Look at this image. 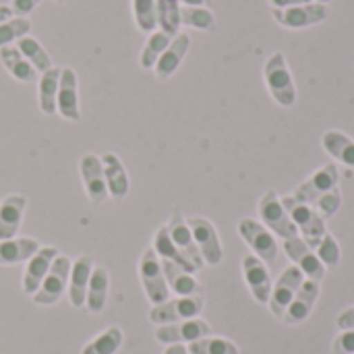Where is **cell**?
<instances>
[{"instance_id":"1","label":"cell","mask_w":354,"mask_h":354,"mask_svg":"<svg viewBox=\"0 0 354 354\" xmlns=\"http://www.w3.org/2000/svg\"><path fill=\"white\" fill-rule=\"evenodd\" d=\"M263 79L268 85L270 95L276 100V104L290 108L297 102V85L292 79V71L286 62V56L282 52H274L266 64H263Z\"/></svg>"},{"instance_id":"2","label":"cell","mask_w":354,"mask_h":354,"mask_svg":"<svg viewBox=\"0 0 354 354\" xmlns=\"http://www.w3.org/2000/svg\"><path fill=\"white\" fill-rule=\"evenodd\" d=\"M282 205L286 207L290 220L295 222L299 234H303V241L315 251L317 245L322 243L324 234L328 232L326 228V218L311 205L297 201L295 197H282Z\"/></svg>"},{"instance_id":"3","label":"cell","mask_w":354,"mask_h":354,"mask_svg":"<svg viewBox=\"0 0 354 354\" xmlns=\"http://www.w3.org/2000/svg\"><path fill=\"white\" fill-rule=\"evenodd\" d=\"M203 305H205L203 295L178 297V299H172V301L168 299V301H164L160 305H153V309L149 311V322L156 324V326H168V324L195 319L203 311Z\"/></svg>"},{"instance_id":"4","label":"cell","mask_w":354,"mask_h":354,"mask_svg":"<svg viewBox=\"0 0 354 354\" xmlns=\"http://www.w3.org/2000/svg\"><path fill=\"white\" fill-rule=\"evenodd\" d=\"M139 278H141L145 297L149 299L151 305H160V303L168 301L170 288L166 284V276H164V270H162V259L158 257L153 247L145 249L143 255H141Z\"/></svg>"},{"instance_id":"5","label":"cell","mask_w":354,"mask_h":354,"mask_svg":"<svg viewBox=\"0 0 354 354\" xmlns=\"http://www.w3.org/2000/svg\"><path fill=\"white\" fill-rule=\"evenodd\" d=\"M259 216L263 220V226L272 232V234H278L282 236V241H288V239H295L299 236V230L295 226V222L290 220L286 207L282 205V199L278 197L276 191H268L261 199H259Z\"/></svg>"},{"instance_id":"6","label":"cell","mask_w":354,"mask_h":354,"mask_svg":"<svg viewBox=\"0 0 354 354\" xmlns=\"http://www.w3.org/2000/svg\"><path fill=\"white\" fill-rule=\"evenodd\" d=\"M71 266L73 261L66 257V255H60L52 261V268L46 276V280L41 282L39 290L33 295V303L35 305H41V307H50V305H56L62 295L66 292L68 288V276H71Z\"/></svg>"},{"instance_id":"7","label":"cell","mask_w":354,"mask_h":354,"mask_svg":"<svg viewBox=\"0 0 354 354\" xmlns=\"http://www.w3.org/2000/svg\"><path fill=\"white\" fill-rule=\"evenodd\" d=\"M272 15L286 29H305V27H313V25L326 21L330 10H328V4L313 0L307 4H299V6L272 8Z\"/></svg>"},{"instance_id":"8","label":"cell","mask_w":354,"mask_h":354,"mask_svg":"<svg viewBox=\"0 0 354 354\" xmlns=\"http://www.w3.org/2000/svg\"><path fill=\"white\" fill-rule=\"evenodd\" d=\"M187 224H189V228L193 232L195 245H197L203 261L207 266H220L222 259H224V249H222V243H220L216 226L207 218H201V216L189 218Z\"/></svg>"},{"instance_id":"9","label":"cell","mask_w":354,"mask_h":354,"mask_svg":"<svg viewBox=\"0 0 354 354\" xmlns=\"http://www.w3.org/2000/svg\"><path fill=\"white\" fill-rule=\"evenodd\" d=\"M239 234L243 236V241L253 249L255 257H259L266 266L276 263L278 259V243L274 239V234L259 222L255 220H241L239 222Z\"/></svg>"},{"instance_id":"10","label":"cell","mask_w":354,"mask_h":354,"mask_svg":"<svg viewBox=\"0 0 354 354\" xmlns=\"http://www.w3.org/2000/svg\"><path fill=\"white\" fill-rule=\"evenodd\" d=\"M303 282H305V274L297 266H288L280 274L276 286H272V295H270V303H268L272 315H276L278 319L284 317L288 305L297 297V292H299V288H301Z\"/></svg>"},{"instance_id":"11","label":"cell","mask_w":354,"mask_h":354,"mask_svg":"<svg viewBox=\"0 0 354 354\" xmlns=\"http://www.w3.org/2000/svg\"><path fill=\"white\" fill-rule=\"evenodd\" d=\"M282 249L286 253V257L305 274L307 280H313V282H322L326 278V266L319 261L317 253L301 239V236H295V239H288L282 243Z\"/></svg>"},{"instance_id":"12","label":"cell","mask_w":354,"mask_h":354,"mask_svg":"<svg viewBox=\"0 0 354 354\" xmlns=\"http://www.w3.org/2000/svg\"><path fill=\"white\" fill-rule=\"evenodd\" d=\"M212 336V326L199 317L178 322V324H168V326H158L156 330V340L160 344H185V342H197L201 338Z\"/></svg>"},{"instance_id":"13","label":"cell","mask_w":354,"mask_h":354,"mask_svg":"<svg viewBox=\"0 0 354 354\" xmlns=\"http://www.w3.org/2000/svg\"><path fill=\"white\" fill-rule=\"evenodd\" d=\"M56 112L68 120H81V106H79V77L73 66H62L60 83H58V97H56Z\"/></svg>"},{"instance_id":"14","label":"cell","mask_w":354,"mask_h":354,"mask_svg":"<svg viewBox=\"0 0 354 354\" xmlns=\"http://www.w3.org/2000/svg\"><path fill=\"white\" fill-rule=\"evenodd\" d=\"M338 183H340L338 166H336V164H326L322 170H317L315 174H311V176L297 189V193H295L292 197H295L297 201L307 203V205L313 207L315 201H317L322 195H326V193L338 189Z\"/></svg>"},{"instance_id":"15","label":"cell","mask_w":354,"mask_h":354,"mask_svg":"<svg viewBox=\"0 0 354 354\" xmlns=\"http://www.w3.org/2000/svg\"><path fill=\"white\" fill-rule=\"evenodd\" d=\"M79 174L85 187V193L93 205H100L108 199V187L104 176L102 158L95 153H83L79 160Z\"/></svg>"},{"instance_id":"16","label":"cell","mask_w":354,"mask_h":354,"mask_svg":"<svg viewBox=\"0 0 354 354\" xmlns=\"http://www.w3.org/2000/svg\"><path fill=\"white\" fill-rule=\"evenodd\" d=\"M166 228H168V234H170L172 243L176 245V249H178V251L195 266V270L199 272V270L205 266V261H203V257H201V253H199V249H197V245H195V239H193V232H191L187 220L183 218V214H180L178 209L172 212V218H170V222L166 224Z\"/></svg>"},{"instance_id":"17","label":"cell","mask_w":354,"mask_h":354,"mask_svg":"<svg viewBox=\"0 0 354 354\" xmlns=\"http://www.w3.org/2000/svg\"><path fill=\"white\" fill-rule=\"evenodd\" d=\"M243 276L253 299L261 305H268L270 295H272V276L268 272V266L259 257L247 255L243 259Z\"/></svg>"},{"instance_id":"18","label":"cell","mask_w":354,"mask_h":354,"mask_svg":"<svg viewBox=\"0 0 354 354\" xmlns=\"http://www.w3.org/2000/svg\"><path fill=\"white\" fill-rule=\"evenodd\" d=\"M58 257V249L56 247H39V251L27 261V268H25V276H23V292L33 297L41 282L46 280L50 268H52V261Z\"/></svg>"},{"instance_id":"19","label":"cell","mask_w":354,"mask_h":354,"mask_svg":"<svg viewBox=\"0 0 354 354\" xmlns=\"http://www.w3.org/2000/svg\"><path fill=\"white\" fill-rule=\"evenodd\" d=\"M317 297H319V282H313V280H305L297 292V297L292 299V303L288 305L282 322L288 324V326H299L303 322L309 319L315 303H317Z\"/></svg>"},{"instance_id":"20","label":"cell","mask_w":354,"mask_h":354,"mask_svg":"<svg viewBox=\"0 0 354 354\" xmlns=\"http://www.w3.org/2000/svg\"><path fill=\"white\" fill-rule=\"evenodd\" d=\"M189 48H191V35L189 33H176L172 37V41L168 44V48L164 50V54L160 56V60L156 62V66H153L156 77L160 81L170 79L178 71V66L183 64Z\"/></svg>"},{"instance_id":"21","label":"cell","mask_w":354,"mask_h":354,"mask_svg":"<svg viewBox=\"0 0 354 354\" xmlns=\"http://www.w3.org/2000/svg\"><path fill=\"white\" fill-rule=\"evenodd\" d=\"M93 259L91 255H79L73 266H71V276H68V301L75 309H81L85 305V295H87V284L93 272Z\"/></svg>"},{"instance_id":"22","label":"cell","mask_w":354,"mask_h":354,"mask_svg":"<svg viewBox=\"0 0 354 354\" xmlns=\"http://www.w3.org/2000/svg\"><path fill=\"white\" fill-rule=\"evenodd\" d=\"M25 207H27L25 195L15 193V195H6L0 201V241L17 236L25 216Z\"/></svg>"},{"instance_id":"23","label":"cell","mask_w":354,"mask_h":354,"mask_svg":"<svg viewBox=\"0 0 354 354\" xmlns=\"http://www.w3.org/2000/svg\"><path fill=\"white\" fill-rule=\"evenodd\" d=\"M100 158H102V166H104L108 195L114 197V199H124L129 195L131 183H129V174H127V168H124L122 160L112 151H106Z\"/></svg>"},{"instance_id":"24","label":"cell","mask_w":354,"mask_h":354,"mask_svg":"<svg viewBox=\"0 0 354 354\" xmlns=\"http://www.w3.org/2000/svg\"><path fill=\"white\" fill-rule=\"evenodd\" d=\"M39 247L41 245L29 236H15V239L0 241V266L27 263L39 251Z\"/></svg>"},{"instance_id":"25","label":"cell","mask_w":354,"mask_h":354,"mask_svg":"<svg viewBox=\"0 0 354 354\" xmlns=\"http://www.w3.org/2000/svg\"><path fill=\"white\" fill-rule=\"evenodd\" d=\"M162 270H164V276H166V284L168 288L178 295V297H197V295H203V288L201 284L195 280V276L170 261H162Z\"/></svg>"},{"instance_id":"26","label":"cell","mask_w":354,"mask_h":354,"mask_svg":"<svg viewBox=\"0 0 354 354\" xmlns=\"http://www.w3.org/2000/svg\"><path fill=\"white\" fill-rule=\"evenodd\" d=\"M108 286H110V274L104 266H95L87 284L85 295V307L89 313H102L108 301Z\"/></svg>"},{"instance_id":"27","label":"cell","mask_w":354,"mask_h":354,"mask_svg":"<svg viewBox=\"0 0 354 354\" xmlns=\"http://www.w3.org/2000/svg\"><path fill=\"white\" fill-rule=\"evenodd\" d=\"M0 62L6 68V73L19 83H33L37 79V71L29 64V60L19 52L15 44L0 48Z\"/></svg>"},{"instance_id":"28","label":"cell","mask_w":354,"mask_h":354,"mask_svg":"<svg viewBox=\"0 0 354 354\" xmlns=\"http://www.w3.org/2000/svg\"><path fill=\"white\" fill-rule=\"evenodd\" d=\"M60 71L62 68L52 66V68L39 73V81H37V104H39V110L46 116L56 114V97H58Z\"/></svg>"},{"instance_id":"29","label":"cell","mask_w":354,"mask_h":354,"mask_svg":"<svg viewBox=\"0 0 354 354\" xmlns=\"http://www.w3.org/2000/svg\"><path fill=\"white\" fill-rule=\"evenodd\" d=\"M151 247H153V251L158 253V257H160L162 261H170V263H174V266H178V268H183V270H187V272H191V274L197 272L195 266L176 249V245L172 243V239H170L166 226H160V228H158Z\"/></svg>"},{"instance_id":"30","label":"cell","mask_w":354,"mask_h":354,"mask_svg":"<svg viewBox=\"0 0 354 354\" xmlns=\"http://www.w3.org/2000/svg\"><path fill=\"white\" fill-rule=\"evenodd\" d=\"M324 149L338 160L340 164L354 168V139H351L348 135L340 133V131H328L324 133Z\"/></svg>"},{"instance_id":"31","label":"cell","mask_w":354,"mask_h":354,"mask_svg":"<svg viewBox=\"0 0 354 354\" xmlns=\"http://www.w3.org/2000/svg\"><path fill=\"white\" fill-rule=\"evenodd\" d=\"M15 46L19 48V52L29 60V64H31L37 73H44V71H48V68L54 66V64H52L50 52L41 46V41H39L37 37L25 35V37H21Z\"/></svg>"},{"instance_id":"32","label":"cell","mask_w":354,"mask_h":354,"mask_svg":"<svg viewBox=\"0 0 354 354\" xmlns=\"http://www.w3.org/2000/svg\"><path fill=\"white\" fill-rule=\"evenodd\" d=\"M172 41V37L160 29H156L153 33L147 35L143 48H141V54H139V64L143 71H153L156 62L160 60V56L164 54V50L168 48V44Z\"/></svg>"},{"instance_id":"33","label":"cell","mask_w":354,"mask_h":354,"mask_svg":"<svg viewBox=\"0 0 354 354\" xmlns=\"http://www.w3.org/2000/svg\"><path fill=\"white\" fill-rule=\"evenodd\" d=\"M158 29L174 37L180 33V0H156Z\"/></svg>"},{"instance_id":"34","label":"cell","mask_w":354,"mask_h":354,"mask_svg":"<svg viewBox=\"0 0 354 354\" xmlns=\"http://www.w3.org/2000/svg\"><path fill=\"white\" fill-rule=\"evenodd\" d=\"M122 330L118 326H110L108 330H104L100 336H95L81 354H116L122 346Z\"/></svg>"},{"instance_id":"35","label":"cell","mask_w":354,"mask_h":354,"mask_svg":"<svg viewBox=\"0 0 354 354\" xmlns=\"http://www.w3.org/2000/svg\"><path fill=\"white\" fill-rule=\"evenodd\" d=\"M180 25L199 31H212L216 27V15L205 6H180Z\"/></svg>"},{"instance_id":"36","label":"cell","mask_w":354,"mask_h":354,"mask_svg":"<svg viewBox=\"0 0 354 354\" xmlns=\"http://www.w3.org/2000/svg\"><path fill=\"white\" fill-rule=\"evenodd\" d=\"M131 10L135 25L141 33H153L158 29V12L156 0H131Z\"/></svg>"},{"instance_id":"37","label":"cell","mask_w":354,"mask_h":354,"mask_svg":"<svg viewBox=\"0 0 354 354\" xmlns=\"http://www.w3.org/2000/svg\"><path fill=\"white\" fill-rule=\"evenodd\" d=\"M31 21L27 17H10L8 21L0 23V48L17 44L21 37L29 35Z\"/></svg>"},{"instance_id":"38","label":"cell","mask_w":354,"mask_h":354,"mask_svg":"<svg viewBox=\"0 0 354 354\" xmlns=\"http://www.w3.org/2000/svg\"><path fill=\"white\" fill-rule=\"evenodd\" d=\"M187 351L189 354H241L234 342L226 338H214V336L191 342Z\"/></svg>"},{"instance_id":"39","label":"cell","mask_w":354,"mask_h":354,"mask_svg":"<svg viewBox=\"0 0 354 354\" xmlns=\"http://www.w3.org/2000/svg\"><path fill=\"white\" fill-rule=\"evenodd\" d=\"M315 253H317L319 261L326 266V270H334L340 263V245H338V241L330 232L324 234V239L317 245Z\"/></svg>"},{"instance_id":"40","label":"cell","mask_w":354,"mask_h":354,"mask_svg":"<svg viewBox=\"0 0 354 354\" xmlns=\"http://www.w3.org/2000/svg\"><path fill=\"white\" fill-rule=\"evenodd\" d=\"M324 218H332V216H336L338 214V209L342 207V193H340V189H334V191H330V193H326V195H322L317 201H315V205H313Z\"/></svg>"},{"instance_id":"41","label":"cell","mask_w":354,"mask_h":354,"mask_svg":"<svg viewBox=\"0 0 354 354\" xmlns=\"http://www.w3.org/2000/svg\"><path fill=\"white\" fill-rule=\"evenodd\" d=\"M334 354H354V330H344L342 334L336 336L332 344Z\"/></svg>"},{"instance_id":"42","label":"cell","mask_w":354,"mask_h":354,"mask_svg":"<svg viewBox=\"0 0 354 354\" xmlns=\"http://www.w3.org/2000/svg\"><path fill=\"white\" fill-rule=\"evenodd\" d=\"M39 4H41V0H10V8H12L15 17H27Z\"/></svg>"},{"instance_id":"43","label":"cell","mask_w":354,"mask_h":354,"mask_svg":"<svg viewBox=\"0 0 354 354\" xmlns=\"http://www.w3.org/2000/svg\"><path fill=\"white\" fill-rule=\"evenodd\" d=\"M338 330H354V307H348L346 311H342L336 319Z\"/></svg>"},{"instance_id":"44","label":"cell","mask_w":354,"mask_h":354,"mask_svg":"<svg viewBox=\"0 0 354 354\" xmlns=\"http://www.w3.org/2000/svg\"><path fill=\"white\" fill-rule=\"evenodd\" d=\"M272 4V8H288V6H299V4H307L313 0H268Z\"/></svg>"},{"instance_id":"45","label":"cell","mask_w":354,"mask_h":354,"mask_svg":"<svg viewBox=\"0 0 354 354\" xmlns=\"http://www.w3.org/2000/svg\"><path fill=\"white\" fill-rule=\"evenodd\" d=\"M214 0H180V6H205L212 8Z\"/></svg>"},{"instance_id":"46","label":"cell","mask_w":354,"mask_h":354,"mask_svg":"<svg viewBox=\"0 0 354 354\" xmlns=\"http://www.w3.org/2000/svg\"><path fill=\"white\" fill-rule=\"evenodd\" d=\"M10 17H15V12H12L10 4H0V23L8 21Z\"/></svg>"},{"instance_id":"47","label":"cell","mask_w":354,"mask_h":354,"mask_svg":"<svg viewBox=\"0 0 354 354\" xmlns=\"http://www.w3.org/2000/svg\"><path fill=\"white\" fill-rule=\"evenodd\" d=\"M162 354H189V351L185 344H170Z\"/></svg>"},{"instance_id":"48","label":"cell","mask_w":354,"mask_h":354,"mask_svg":"<svg viewBox=\"0 0 354 354\" xmlns=\"http://www.w3.org/2000/svg\"><path fill=\"white\" fill-rule=\"evenodd\" d=\"M315 2H322V4H328L330 0H315Z\"/></svg>"},{"instance_id":"49","label":"cell","mask_w":354,"mask_h":354,"mask_svg":"<svg viewBox=\"0 0 354 354\" xmlns=\"http://www.w3.org/2000/svg\"><path fill=\"white\" fill-rule=\"evenodd\" d=\"M54 2H58V4H62V2H66V0H54Z\"/></svg>"}]
</instances>
